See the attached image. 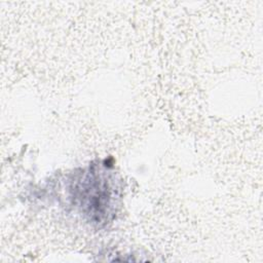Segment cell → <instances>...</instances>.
Returning <instances> with one entry per match:
<instances>
[{
    "label": "cell",
    "instance_id": "obj_1",
    "mask_svg": "<svg viewBox=\"0 0 263 263\" xmlns=\"http://www.w3.org/2000/svg\"><path fill=\"white\" fill-rule=\"evenodd\" d=\"M114 188L105 172L89 167L73 187L74 200L78 201L80 211L91 221L102 223L108 220L114 201Z\"/></svg>",
    "mask_w": 263,
    "mask_h": 263
}]
</instances>
